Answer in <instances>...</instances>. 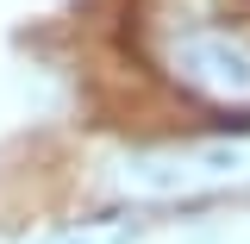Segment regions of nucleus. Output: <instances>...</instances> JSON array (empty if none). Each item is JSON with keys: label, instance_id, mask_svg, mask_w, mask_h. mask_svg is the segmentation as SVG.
<instances>
[{"label": "nucleus", "instance_id": "nucleus-2", "mask_svg": "<svg viewBox=\"0 0 250 244\" xmlns=\"http://www.w3.org/2000/svg\"><path fill=\"white\" fill-rule=\"evenodd\" d=\"M119 176L138 200H182V207L250 194V132H207V138H182V144L125 151Z\"/></svg>", "mask_w": 250, "mask_h": 244}, {"label": "nucleus", "instance_id": "nucleus-1", "mask_svg": "<svg viewBox=\"0 0 250 244\" xmlns=\"http://www.w3.org/2000/svg\"><path fill=\"white\" fill-rule=\"evenodd\" d=\"M138 57L163 88L250 132V6L244 0H144Z\"/></svg>", "mask_w": 250, "mask_h": 244}, {"label": "nucleus", "instance_id": "nucleus-3", "mask_svg": "<svg viewBox=\"0 0 250 244\" xmlns=\"http://www.w3.org/2000/svg\"><path fill=\"white\" fill-rule=\"evenodd\" d=\"M138 238H144L138 207H119V213H94V219H75V225H57L44 244H138Z\"/></svg>", "mask_w": 250, "mask_h": 244}]
</instances>
